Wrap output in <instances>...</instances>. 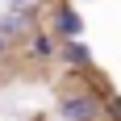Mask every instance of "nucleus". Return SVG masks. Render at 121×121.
Here are the masks:
<instances>
[{"instance_id": "1", "label": "nucleus", "mask_w": 121, "mask_h": 121, "mask_svg": "<svg viewBox=\"0 0 121 121\" xmlns=\"http://www.w3.org/2000/svg\"><path fill=\"white\" fill-rule=\"evenodd\" d=\"M100 104H104V92L67 88V92L59 96V117L63 121H100Z\"/></svg>"}, {"instance_id": "2", "label": "nucleus", "mask_w": 121, "mask_h": 121, "mask_svg": "<svg viewBox=\"0 0 121 121\" xmlns=\"http://www.w3.org/2000/svg\"><path fill=\"white\" fill-rule=\"evenodd\" d=\"M50 34H54V42L84 38V17L75 9V0H59V4L50 9Z\"/></svg>"}, {"instance_id": "3", "label": "nucleus", "mask_w": 121, "mask_h": 121, "mask_svg": "<svg viewBox=\"0 0 121 121\" xmlns=\"http://www.w3.org/2000/svg\"><path fill=\"white\" fill-rule=\"evenodd\" d=\"M34 17H38V9H4L0 13V38H4L9 46L13 42H25V38L38 29Z\"/></svg>"}, {"instance_id": "4", "label": "nucleus", "mask_w": 121, "mask_h": 121, "mask_svg": "<svg viewBox=\"0 0 121 121\" xmlns=\"http://www.w3.org/2000/svg\"><path fill=\"white\" fill-rule=\"evenodd\" d=\"M54 59L63 63V67H71V71H92V46H88L84 38H71V42H59V54Z\"/></svg>"}, {"instance_id": "5", "label": "nucleus", "mask_w": 121, "mask_h": 121, "mask_svg": "<svg viewBox=\"0 0 121 121\" xmlns=\"http://www.w3.org/2000/svg\"><path fill=\"white\" fill-rule=\"evenodd\" d=\"M25 46H29V59L34 63H50L59 54V42H54V34H46V29H34V34L25 38Z\"/></svg>"}, {"instance_id": "6", "label": "nucleus", "mask_w": 121, "mask_h": 121, "mask_svg": "<svg viewBox=\"0 0 121 121\" xmlns=\"http://www.w3.org/2000/svg\"><path fill=\"white\" fill-rule=\"evenodd\" d=\"M100 117H104V121H121V96H117V92H104V104H100Z\"/></svg>"}, {"instance_id": "7", "label": "nucleus", "mask_w": 121, "mask_h": 121, "mask_svg": "<svg viewBox=\"0 0 121 121\" xmlns=\"http://www.w3.org/2000/svg\"><path fill=\"white\" fill-rule=\"evenodd\" d=\"M42 0H4V9H38Z\"/></svg>"}, {"instance_id": "8", "label": "nucleus", "mask_w": 121, "mask_h": 121, "mask_svg": "<svg viewBox=\"0 0 121 121\" xmlns=\"http://www.w3.org/2000/svg\"><path fill=\"white\" fill-rule=\"evenodd\" d=\"M9 59V42H4V38H0V63Z\"/></svg>"}]
</instances>
